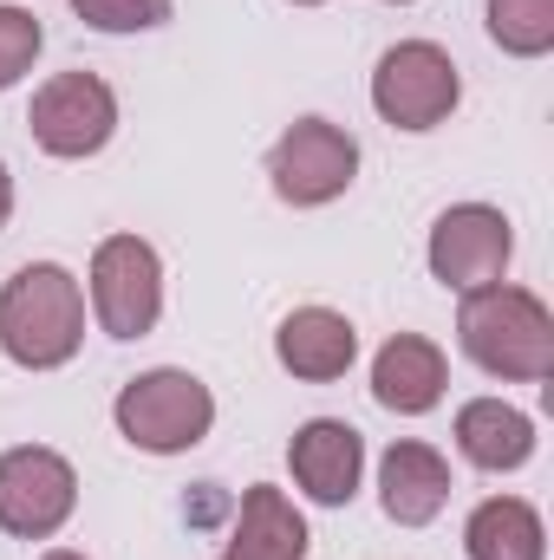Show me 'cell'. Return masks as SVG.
I'll return each mask as SVG.
<instances>
[{"label":"cell","mask_w":554,"mask_h":560,"mask_svg":"<svg viewBox=\"0 0 554 560\" xmlns=\"http://www.w3.org/2000/svg\"><path fill=\"white\" fill-rule=\"evenodd\" d=\"M457 105H463V72H457V59L437 39H399V46L379 52V66H372V112L392 131L424 138Z\"/></svg>","instance_id":"277c9868"},{"label":"cell","mask_w":554,"mask_h":560,"mask_svg":"<svg viewBox=\"0 0 554 560\" xmlns=\"http://www.w3.org/2000/svg\"><path fill=\"white\" fill-rule=\"evenodd\" d=\"M516 261V229L496 202H450L437 222H430V242H424V268L437 287L450 293H476L489 280L509 275Z\"/></svg>","instance_id":"ba28073f"},{"label":"cell","mask_w":554,"mask_h":560,"mask_svg":"<svg viewBox=\"0 0 554 560\" xmlns=\"http://www.w3.org/2000/svg\"><path fill=\"white\" fill-rule=\"evenodd\" d=\"M26 131L46 156L85 163L118 138V92L99 72H53L26 105Z\"/></svg>","instance_id":"52a82bcc"},{"label":"cell","mask_w":554,"mask_h":560,"mask_svg":"<svg viewBox=\"0 0 554 560\" xmlns=\"http://www.w3.org/2000/svg\"><path fill=\"white\" fill-rule=\"evenodd\" d=\"M79 509V469L46 443H13L0 456V535L53 541Z\"/></svg>","instance_id":"9c48e42d"},{"label":"cell","mask_w":554,"mask_h":560,"mask_svg":"<svg viewBox=\"0 0 554 560\" xmlns=\"http://www.w3.org/2000/svg\"><path fill=\"white\" fill-rule=\"evenodd\" d=\"M457 346L503 385H549L554 378V313L542 293L516 280H489L457 306Z\"/></svg>","instance_id":"6da1fadb"},{"label":"cell","mask_w":554,"mask_h":560,"mask_svg":"<svg viewBox=\"0 0 554 560\" xmlns=\"http://www.w3.org/2000/svg\"><path fill=\"white\" fill-rule=\"evenodd\" d=\"M443 392H450V359H443L437 339H424V332H392V339L379 346V359H372V398H379L392 418H424V411H437Z\"/></svg>","instance_id":"7c38bea8"},{"label":"cell","mask_w":554,"mask_h":560,"mask_svg":"<svg viewBox=\"0 0 554 560\" xmlns=\"http://www.w3.org/2000/svg\"><path fill=\"white\" fill-rule=\"evenodd\" d=\"M13 222V176H7V163H0V229Z\"/></svg>","instance_id":"ffe728a7"},{"label":"cell","mask_w":554,"mask_h":560,"mask_svg":"<svg viewBox=\"0 0 554 560\" xmlns=\"http://www.w3.org/2000/svg\"><path fill=\"white\" fill-rule=\"evenodd\" d=\"M287 7H326V0H287Z\"/></svg>","instance_id":"7402d4cb"},{"label":"cell","mask_w":554,"mask_h":560,"mask_svg":"<svg viewBox=\"0 0 554 560\" xmlns=\"http://www.w3.org/2000/svg\"><path fill=\"white\" fill-rule=\"evenodd\" d=\"M216 560H229V555H216Z\"/></svg>","instance_id":"cb8c5ba5"},{"label":"cell","mask_w":554,"mask_h":560,"mask_svg":"<svg viewBox=\"0 0 554 560\" xmlns=\"http://www.w3.org/2000/svg\"><path fill=\"white\" fill-rule=\"evenodd\" d=\"M39 560H85V555H79V548H46Z\"/></svg>","instance_id":"44dd1931"},{"label":"cell","mask_w":554,"mask_h":560,"mask_svg":"<svg viewBox=\"0 0 554 560\" xmlns=\"http://www.w3.org/2000/svg\"><path fill=\"white\" fill-rule=\"evenodd\" d=\"M483 26L509 59H549L554 52V0H483Z\"/></svg>","instance_id":"e0dca14e"},{"label":"cell","mask_w":554,"mask_h":560,"mask_svg":"<svg viewBox=\"0 0 554 560\" xmlns=\"http://www.w3.org/2000/svg\"><path fill=\"white\" fill-rule=\"evenodd\" d=\"M307 515L293 509V495L275 482H255L229 522V560H307Z\"/></svg>","instance_id":"9a60e30c"},{"label":"cell","mask_w":554,"mask_h":560,"mask_svg":"<svg viewBox=\"0 0 554 560\" xmlns=\"http://www.w3.org/2000/svg\"><path fill=\"white\" fill-rule=\"evenodd\" d=\"M85 346V287L59 261H26L0 280V352L20 372H59Z\"/></svg>","instance_id":"7a4b0ae2"},{"label":"cell","mask_w":554,"mask_h":560,"mask_svg":"<svg viewBox=\"0 0 554 560\" xmlns=\"http://www.w3.org/2000/svg\"><path fill=\"white\" fill-rule=\"evenodd\" d=\"M535 418L529 411H516V405H503V398H470L463 411H457V450H463V463L470 469H483V476H516V469H529L535 463Z\"/></svg>","instance_id":"5bb4252c"},{"label":"cell","mask_w":554,"mask_h":560,"mask_svg":"<svg viewBox=\"0 0 554 560\" xmlns=\"http://www.w3.org/2000/svg\"><path fill=\"white\" fill-rule=\"evenodd\" d=\"M72 13L92 33H157V26H170L176 0H72Z\"/></svg>","instance_id":"d6986e66"},{"label":"cell","mask_w":554,"mask_h":560,"mask_svg":"<svg viewBox=\"0 0 554 560\" xmlns=\"http://www.w3.org/2000/svg\"><path fill=\"white\" fill-rule=\"evenodd\" d=\"M112 423L143 456H189L216 430V392L183 365H150L112 398Z\"/></svg>","instance_id":"3957f363"},{"label":"cell","mask_w":554,"mask_h":560,"mask_svg":"<svg viewBox=\"0 0 554 560\" xmlns=\"http://www.w3.org/2000/svg\"><path fill=\"white\" fill-rule=\"evenodd\" d=\"M85 300L105 339H143L163 319V255L143 235H105L85 268Z\"/></svg>","instance_id":"5b68a950"},{"label":"cell","mask_w":554,"mask_h":560,"mask_svg":"<svg viewBox=\"0 0 554 560\" xmlns=\"http://www.w3.org/2000/svg\"><path fill=\"white\" fill-rule=\"evenodd\" d=\"M470 560H549V522L529 495H489L463 522Z\"/></svg>","instance_id":"2e32d148"},{"label":"cell","mask_w":554,"mask_h":560,"mask_svg":"<svg viewBox=\"0 0 554 560\" xmlns=\"http://www.w3.org/2000/svg\"><path fill=\"white\" fill-rule=\"evenodd\" d=\"M275 359L300 385H333L359 365V326L333 306H293L275 326Z\"/></svg>","instance_id":"8fae6325"},{"label":"cell","mask_w":554,"mask_h":560,"mask_svg":"<svg viewBox=\"0 0 554 560\" xmlns=\"http://www.w3.org/2000/svg\"><path fill=\"white\" fill-rule=\"evenodd\" d=\"M268 183L287 209H326L359 183V138L333 118H293L268 150Z\"/></svg>","instance_id":"8992f818"},{"label":"cell","mask_w":554,"mask_h":560,"mask_svg":"<svg viewBox=\"0 0 554 560\" xmlns=\"http://www.w3.org/2000/svg\"><path fill=\"white\" fill-rule=\"evenodd\" d=\"M443 502H450V463L430 443L405 436V443H392L379 456V509H385V522L430 528L443 515Z\"/></svg>","instance_id":"4fadbf2b"},{"label":"cell","mask_w":554,"mask_h":560,"mask_svg":"<svg viewBox=\"0 0 554 560\" xmlns=\"http://www.w3.org/2000/svg\"><path fill=\"white\" fill-rule=\"evenodd\" d=\"M287 469L293 489L320 509H346L366 482V436L346 418H307L287 443Z\"/></svg>","instance_id":"30bf717a"},{"label":"cell","mask_w":554,"mask_h":560,"mask_svg":"<svg viewBox=\"0 0 554 560\" xmlns=\"http://www.w3.org/2000/svg\"><path fill=\"white\" fill-rule=\"evenodd\" d=\"M385 7H412V0H385Z\"/></svg>","instance_id":"603a6c76"},{"label":"cell","mask_w":554,"mask_h":560,"mask_svg":"<svg viewBox=\"0 0 554 560\" xmlns=\"http://www.w3.org/2000/svg\"><path fill=\"white\" fill-rule=\"evenodd\" d=\"M46 46V26L33 7H0V92H13Z\"/></svg>","instance_id":"ac0fdd59"}]
</instances>
